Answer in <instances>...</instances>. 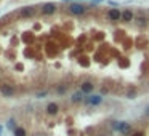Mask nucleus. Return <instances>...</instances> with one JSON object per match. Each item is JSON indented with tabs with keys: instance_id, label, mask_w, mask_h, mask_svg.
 <instances>
[{
	"instance_id": "nucleus-1",
	"label": "nucleus",
	"mask_w": 149,
	"mask_h": 136,
	"mask_svg": "<svg viewBox=\"0 0 149 136\" xmlns=\"http://www.w3.org/2000/svg\"><path fill=\"white\" fill-rule=\"evenodd\" d=\"M112 128H114L115 131H119L122 136H132V133H133L132 123H128V122H115L114 125H112Z\"/></svg>"
},
{
	"instance_id": "nucleus-2",
	"label": "nucleus",
	"mask_w": 149,
	"mask_h": 136,
	"mask_svg": "<svg viewBox=\"0 0 149 136\" xmlns=\"http://www.w3.org/2000/svg\"><path fill=\"white\" fill-rule=\"evenodd\" d=\"M0 93L3 94L5 98H13L16 94V88H14V85H10L7 82H0Z\"/></svg>"
},
{
	"instance_id": "nucleus-3",
	"label": "nucleus",
	"mask_w": 149,
	"mask_h": 136,
	"mask_svg": "<svg viewBox=\"0 0 149 136\" xmlns=\"http://www.w3.org/2000/svg\"><path fill=\"white\" fill-rule=\"evenodd\" d=\"M83 103L87 106H98L103 103V96H100V94H88Z\"/></svg>"
},
{
	"instance_id": "nucleus-4",
	"label": "nucleus",
	"mask_w": 149,
	"mask_h": 136,
	"mask_svg": "<svg viewBox=\"0 0 149 136\" xmlns=\"http://www.w3.org/2000/svg\"><path fill=\"white\" fill-rule=\"evenodd\" d=\"M87 11V7H83V5H80V3H72V5H69V13L71 14H83Z\"/></svg>"
},
{
	"instance_id": "nucleus-5",
	"label": "nucleus",
	"mask_w": 149,
	"mask_h": 136,
	"mask_svg": "<svg viewBox=\"0 0 149 136\" xmlns=\"http://www.w3.org/2000/svg\"><path fill=\"white\" fill-rule=\"evenodd\" d=\"M37 13V8L35 7H24L19 10V16L21 18H32L34 14Z\"/></svg>"
},
{
	"instance_id": "nucleus-6",
	"label": "nucleus",
	"mask_w": 149,
	"mask_h": 136,
	"mask_svg": "<svg viewBox=\"0 0 149 136\" xmlns=\"http://www.w3.org/2000/svg\"><path fill=\"white\" fill-rule=\"evenodd\" d=\"M93 88H95V85H93V82H90V80H85V82L80 83V91H82L83 94H90L91 91H93Z\"/></svg>"
},
{
	"instance_id": "nucleus-7",
	"label": "nucleus",
	"mask_w": 149,
	"mask_h": 136,
	"mask_svg": "<svg viewBox=\"0 0 149 136\" xmlns=\"http://www.w3.org/2000/svg\"><path fill=\"white\" fill-rule=\"evenodd\" d=\"M108 18L111 21H120L122 19V11H119V8H111L108 11Z\"/></svg>"
},
{
	"instance_id": "nucleus-8",
	"label": "nucleus",
	"mask_w": 149,
	"mask_h": 136,
	"mask_svg": "<svg viewBox=\"0 0 149 136\" xmlns=\"http://www.w3.org/2000/svg\"><path fill=\"white\" fill-rule=\"evenodd\" d=\"M45 112L48 115H58V112H59V106L56 104V103H48V104H47V107H45Z\"/></svg>"
},
{
	"instance_id": "nucleus-9",
	"label": "nucleus",
	"mask_w": 149,
	"mask_h": 136,
	"mask_svg": "<svg viewBox=\"0 0 149 136\" xmlns=\"http://www.w3.org/2000/svg\"><path fill=\"white\" fill-rule=\"evenodd\" d=\"M40 10L43 14H53L56 11V5L55 3H45V5H42Z\"/></svg>"
},
{
	"instance_id": "nucleus-10",
	"label": "nucleus",
	"mask_w": 149,
	"mask_h": 136,
	"mask_svg": "<svg viewBox=\"0 0 149 136\" xmlns=\"http://www.w3.org/2000/svg\"><path fill=\"white\" fill-rule=\"evenodd\" d=\"M71 101L72 103H80V101H85V94L82 93V91H76V93L72 94V96H71Z\"/></svg>"
},
{
	"instance_id": "nucleus-11",
	"label": "nucleus",
	"mask_w": 149,
	"mask_h": 136,
	"mask_svg": "<svg viewBox=\"0 0 149 136\" xmlns=\"http://www.w3.org/2000/svg\"><path fill=\"white\" fill-rule=\"evenodd\" d=\"M133 11L132 10H125L124 13H122V19H124L125 23H130V21H133Z\"/></svg>"
},
{
	"instance_id": "nucleus-12",
	"label": "nucleus",
	"mask_w": 149,
	"mask_h": 136,
	"mask_svg": "<svg viewBox=\"0 0 149 136\" xmlns=\"http://www.w3.org/2000/svg\"><path fill=\"white\" fill-rule=\"evenodd\" d=\"M13 135L14 136H27V131H26L24 126H18V128L13 131Z\"/></svg>"
},
{
	"instance_id": "nucleus-13",
	"label": "nucleus",
	"mask_w": 149,
	"mask_h": 136,
	"mask_svg": "<svg viewBox=\"0 0 149 136\" xmlns=\"http://www.w3.org/2000/svg\"><path fill=\"white\" fill-rule=\"evenodd\" d=\"M7 126H8V130H11V131H14V130L18 128V126H16V122H14V119H10V120H8V122H7Z\"/></svg>"
},
{
	"instance_id": "nucleus-14",
	"label": "nucleus",
	"mask_w": 149,
	"mask_h": 136,
	"mask_svg": "<svg viewBox=\"0 0 149 136\" xmlns=\"http://www.w3.org/2000/svg\"><path fill=\"white\" fill-rule=\"evenodd\" d=\"M136 96V88H130L128 91H127V98H130V99H133Z\"/></svg>"
},
{
	"instance_id": "nucleus-15",
	"label": "nucleus",
	"mask_w": 149,
	"mask_h": 136,
	"mask_svg": "<svg viewBox=\"0 0 149 136\" xmlns=\"http://www.w3.org/2000/svg\"><path fill=\"white\" fill-rule=\"evenodd\" d=\"M132 136H146V133L143 131V130H138V131H133Z\"/></svg>"
},
{
	"instance_id": "nucleus-16",
	"label": "nucleus",
	"mask_w": 149,
	"mask_h": 136,
	"mask_svg": "<svg viewBox=\"0 0 149 136\" xmlns=\"http://www.w3.org/2000/svg\"><path fill=\"white\" fill-rule=\"evenodd\" d=\"M144 114H146V115H149V106H148V107L144 109Z\"/></svg>"
},
{
	"instance_id": "nucleus-17",
	"label": "nucleus",
	"mask_w": 149,
	"mask_h": 136,
	"mask_svg": "<svg viewBox=\"0 0 149 136\" xmlns=\"http://www.w3.org/2000/svg\"><path fill=\"white\" fill-rule=\"evenodd\" d=\"M2 131H3V126L0 125V136H2Z\"/></svg>"
},
{
	"instance_id": "nucleus-18",
	"label": "nucleus",
	"mask_w": 149,
	"mask_h": 136,
	"mask_svg": "<svg viewBox=\"0 0 149 136\" xmlns=\"http://www.w3.org/2000/svg\"><path fill=\"white\" fill-rule=\"evenodd\" d=\"M96 136H106V135H96Z\"/></svg>"
},
{
	"instance_id": "nucleus-19",
	"label": "nucleus",
	"mask_w": 149,
	"mask_h": 136,
	"mask_svg": "<svg viewBox=\"0 0 149 136\" xmlns=\"http://www.w3.org/2000/svg\"><path fill=\"white\" fill-rule=\"evenodd\" d=\"M62 2H69V0H62Z\"/></svg>"
},
{
	"instance_id": "nucleus-20",
	"label": "nucleus",
	"mask_w": 149,
	"mask_h": 136,
	"mask_svg": "<svg viewBox=\"0 0 149 136\" xmlns=\"http://www.w3.org/2000/svg\"><path fill=\"white\" fill-rule=\"evenodd\" d=\"M0 80H2V74H0Z\"/></svg>"
}]
</instances>
